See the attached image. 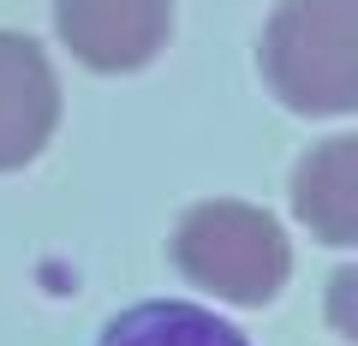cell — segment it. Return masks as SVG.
<instances>
[{"mask_svg": "<svg viewBox=\"0 0 358 346\" xmlns=\"http://www.w3.org/2000/svg\"><path fill=\"white\" fill-rule=\"evenodd\" d=\"M173 263L192 287L227 298V305H268L287 287L293 251H287V233L268 209L215 197V203H197L179 215Z\"/></svg>", "mask_w": 358, "mask_h": 346, "instance_id": "2", "label": "cell"}, {"mask_svg": "<svg viewBox=\"0 0 358 346\" xmlns=\"http://www.w3.org/2000/svg\"><path fill=\"white\" fill-rule=\"evenodd\" d=\"M54 30L96 72H138L173 30V0H54Z\"/></svg>", "mask_w": 358, "mask_h": 346, "instance_id": "3", "label": "cell"}, {"mask_svg": "<svg viewBox=\"0 0 358 346\" xmlns=\"http://www.w3.org/2000/svg\"><path fill=\"white\" fill-rule=\"evenodd\" d=\"M293 209L317 239L352 245L358 239V138H329L299 161Z\"/></svg>", "mask_w": 358, "mask_h": 346, "instance_id": "5", "label": "cell"}, {"mask_svg": "<svg viewBox=\"0 0 358 346\" xmlns=\"http://www.w3.org/2000/svg\"><path fill=\"white\" fill-rule=\"evenodd\" d=\"M60 126V84L30 36L0 30V173L36 161Z\"/></svg>", "mask_w": 358, "mask_h": 346, "instance_id": "4", "label": "cell"}, {"mask_svg": "<svg viewBox=\"0 0 358 346\" xmlns=\"http://www.w3.org/2000/svg\"><path fill=\"white\" fill-rule=\"evenodd\" d=\"M96 346H251L233 322H221L215 310L185 305V298H150V305L120 310L102 329Z\"/></svg>", "mask_w": 358, "mask_h": 346, "instance_id": "6", "label": "cell"}, {"mask_svg": "<svg viewBox=\"0 0 358 346\" xmlns=\"http://www.w3.org/2000/svg\"><path fill=\"white\" fill-rule=\"evenodd\" d=\"M263 78L293 114L358 108V0H281L263 30Z\"/></svg>", "mask_w": 358, "mask_h": 346, "instance_id": "1", "label": "cell"}]
</instances>
